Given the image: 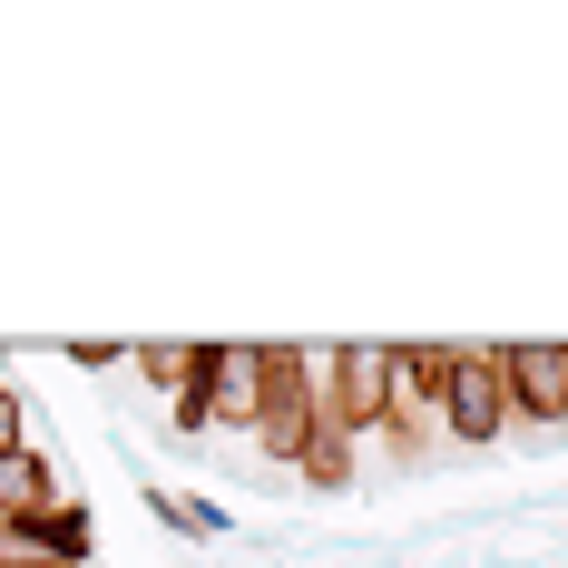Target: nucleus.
<instances>
[{"label": "nucleus", "mask_w": 568, "mask_h": 568, "mask_svg": "<svg viewBox=\"0 0 568 568\" xmlns=\"http://www.w3.org/2000/svg\"><path fill=\"white\" fill-rule=\"evenodd\" d=\"M128 363H138L148 383H168V393H196V383H206V343H138Z\"/></svg>", "instance_id": "nucleus-7"}, {"label": "nucleus", "mask_w": 568, "mask_h": 568, "mask_svg": "<svg viewBox=\"0 0 568 568\" xmlns=\"http://www.w3.org/2000/svg\"><path fill=\"white\" fill-rule=\"evenodd\" d=\"M0 373H10V353H0Z\"/></svg>", "instance_id": "nucleus-13"}, {"label": "nucleus", "mask_w": 568, "mask_h": 568, "mask_svg": "<svg viewBox=\"0 0 568 568\" xmlns=\"http://www.w3.org/2000/svg\"><path fill=\"white\" fill-rule=\"evenodd\" d=\"M0 452H30V422H20V393L0 383Z\"/></svg>", "instance_id": "nucleus-10"}, {"label": "nucleus", "mask_w": 568, "mask_h": 568, "mask_svg": "<svg viewBox=\"0 0 568 568\" xmlns=\"http://www.w3.org/2000/svg\"><path fill=\"white\" fill-rule=\"evenodd\" d=\"M148 510L168 519V529H196V539H216V529H226V510H216V500H168V490H158Z\"/></svg>", "instance_id": "nucleus-9"}, {"label": "nucleus", "mask_w": 568, "mask_h": 568, "mask_svg": "<svg viewBox=\"0 0 568 568\" xmlns=\"http://www.w3.org/2000/svg\"><path fill=\"white\" fill-rule=\"evenodd\" d=\"M69 363H79V373H109V363H128V343H89V334H79V343H69Z\"/></svg>", "instance_id": "nucleus-11"}, {"label": "nucleus", "mask_w": 568, "mask_h": 568, "mask_svg": "<svg viewBox=\"0 0 568 568\" xmlns=\"http://www.w3.org/2000/svg\"><path fill=\"white\" fill-rule=\"evenodd\" d=\"M206 422H226V432H255V412H265V343H206Z\"/></svg>", "instance_id": "nucleus-3"}, {"label": "nucleus", "mask_w": 568, "mask_h": 568, "mask_svg": "<svg viewBox=\"0 0 568 568\" xmlns=\"http://www.w3.org/2000/svg\"><path fill=\"white\" fill-rule=\"evenodd\" d=\"M314 490H343L353 480V432H334V422H314V442H304V460H294Z\"/></svg>", "instance_id": "nucleus-8"}, {"label": "nucleus", "mask_w": 568, "mask_h": 568, "mask_svg": "<svg viewBox=\"0 0 568 568\" xmlns=\"http://www.w3.org/2000/svg\"><path fill=\"white\" fill-rule=\"evenodd\" d=\"M314 402H324L334 432H383L393 422V343H343V353H324Z\"/></svg>", "instance_id": "nucleus-1"}, {"label": "nucleus", "mask_w": 568, "mask_h": 568, "mask_svg": "<svg viewBox=\"0 0 568 568\" xmlns=\"http://www.w3.org/2000/svg\"><path fill=\"white\" fill-rule=\"evenodd\" d=\"M442 422H452V442H500V422H510V383H500V353H460L452 363V393H442Z\"/></svg>", "instance_id": "nucleus-2"}, {"label": "nucleus", "mask_w": 568, "mask_h": 568, "mask_svg": "<svg viewBox=\"0 0 568 568\" xmlns=\"http://www.w3.org/2000/svg\"><path fill=\"white\" fill-rule=\"evenodd\" d=\"M59 500V470L40 452H0V529L10 519H30V510H50Z\"/></svg>", "instance_id": "nucleus-6"}, {"label": "nucleus", "mask_w": 568, "mask_h": 568, "mask_svg": "<svg viewBox=\"0 0 568 568\" xmlns=\"http://www.w3.org/2000/svg\"><path fill=\"white\" fill-rule=\"evenodd\" d=\"M89 549H99V519H89V500H50V510H30V519H10V529H0V559L89 568Z\"/></svg>", "instance_id": "nucleus-4"}, {"label": "nucleus", "mask_w": 568, "mask_h": 568, "mask_svg": "<svg viewBox=\"0 0 568 568\" xmlns=\"http://www.w3.org/2000/svg\"><path fill=\"white\" fill-rule=\"evenodd\" d=\"M0 568H59V559H0Z\"/></svg>", "instance_id": "nucleus-12"}, {"label": "nucleus", "mask_w": 568, "mask_h": 568, "mask_svg": "<svg viewBox=\"0 0 568 568\" xmlns=\"http://www.w3.org/2000/svg\"><path fill=\"white\" fill-rule=\"evenodd\" d=\"M500 383H510V412L568 422V343H500Z\"/></svg>", "instance_id": "nucleus-5"}]
</instances>
